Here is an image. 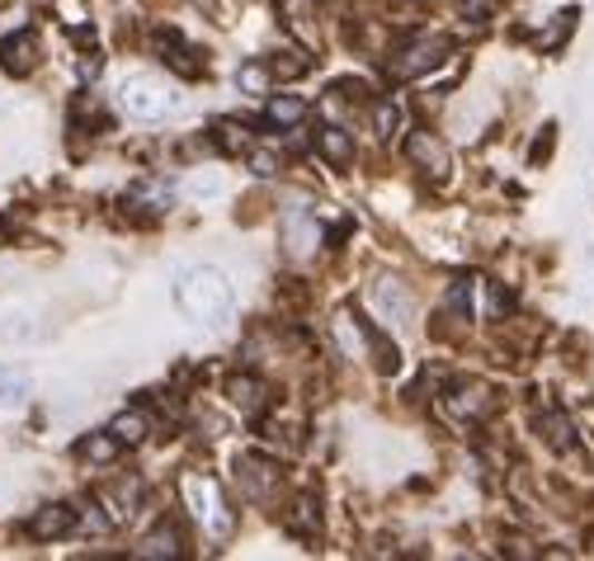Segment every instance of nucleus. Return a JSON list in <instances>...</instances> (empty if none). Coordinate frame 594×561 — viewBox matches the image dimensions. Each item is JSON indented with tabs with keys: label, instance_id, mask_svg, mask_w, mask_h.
I'll return each instance as SVG.
<instances>
[{
	"label": "nucleus",
	"instance_id": "obj_34",
	"mask_svg": "<svg viewBox=\"0 0 594 561\" xmlns=\"http://www.w3.org/2000/svg\"><path fill=\"white\" fill-rule=\"evenodd\" d=\"M378 128H383V137H387V132H396V109H392V105H383V109H378Z\"/></svg>",
	"mask_w": 594,
	"mask_h": 561
},
{
	"label": "nucleus",
	"instance_id": "obj_26",
	"mask_svg": "<svg viewBox=\"0 0 594 561\" xmlns=\"http://www.w3.org/2000/svg\"><path fill=\"white\" fill-rule=\"evenodd\" d=\"M236 86H241L246 95L260 99V95H269V86H274V71H269V67H260V62H246L241 71H236Z\"/></svg>",
	"mask_w": 594,
	"mask_h": 561
},
{
	"label": "nucleus",
	"instance_id": "obj_33",
	"mask_svg": "<svg viewBox=\"0 0 594 561\" xmlns=\"http://www.w3.org/2000/svg\"><path fill=\"white\" fill-rule=\"evenodd\" d=\"M552 132H557V128H552V124H547V128L538 132V142H533V151H528V160H533V166H538V160H543V156L552 151Z\"/></svg>",
	"mask_w": 594,
	"mask_h": 561
},
{
	"label": "nucleus",
	"instance_id": "obj_27",
	"mask_svg": "<svg viewBox=\"0 0 594 561\" xmlns=\"http://www.w3.org/2000/svg\"><path fill=\"white\" fill-rule=\"evenodd\" d=\"M269 71H274V76H284V80H297V76H307V71H311V57H307V52H274Z\"/></svg>",
	"mask_w": 594,
	"mask_h": 561
},
{
	"label": "nucleus",
	"instance_id": "obj_7",
	"mask_svg": "<svg viewBox=\"0 0 594 561\" xmlns=\"http://www.w3.org/2000/svg\"><path fill=\"white\" fill-rule=\"evenodd\" d=\"M368 297H373V312H378L387 326H410V293H406V284H396V278H378Z\"/></svg>",
	"mask_w": 594,
	"mask_h": 561
},
{
	"label": "nucleus",
	"instance_id": "obj_23",
	"mask_svg": "<svg viewBox=\"0 0 594 561\" xmlns=\"http://www.w3.org/2000/svg\"><path fill=\"white\" fill-rule=\"evenodd\" d=\"M227 396L236 406H265V387H260V377H250V373L227 377Z\"/></svg>",
	"mask_w": 594,
	"mask_h": 561
},
{
	"label": "nucleus",
	"instance_id": "obj_14",
	"mask_svg": "<svg viewBox=\"0 0 594 561\" xmlns=\"http://www.w3.org/2000/svg\"><path fill=\"white\" fill-rule=\"evenodd\" d=\"M316 151H321L330 166H349L354 160V137L345 128H321L316 132Z\"/></svg>",
	"mask_w": 594,
	"mask_h": 561
},
{
	"label": "nucleus",
	"instance_id": "obj_32",
	"mask_svg": "<svg viewBox=\"0 0 594 561\" xmlns=\"http://www.w3.org/2000/svg\"><path fill=\"white\" fill-rule=\"evenodd\" d=\"M505 312H509V293L486 284V316H505Z\"/></svg>",
	"mask_w": 594,
	"mask_h": 561
},
{
	"label": "nucleus",
	"instance_id": "obj_25",
	"mask_svg": "<svg viewBox=\"0 0 594 561\" xmlns=\"http://www.w3.org/2000/svg\"><path fill=\"white\" fill-rule=\"evenodd\" d=\"M472 288H477V278H472V274H458V278H453V284H448V297H444V307L453 312V316H472Z\"/></svg>",
	"mask_w": 594,
	"mask_h": 561
},
{
	"label": "nucleus",
	"instance_id": "obj_30",
	"mask_svg": "<svg viewBox=\"0 0 594 561\" xmlns=\"http://www.w3.org/2000/svg\"><path fill=\"white\" fill-rule=\"evenodd\" d=\"M185 194L189 198H212V194H222V179H217V175H198V179H189V185H185Z\"/></svg>",
	"mask_w": 594,
	"mask_h": 561
},
{
	"label": "nucleus",
	"instance_id": "obj_12",
	"mask_svg": "<svg viewBox=\"0 0 594 561\" xmlns=\"http://www.w3.org/2000/svg\"><path fill=\"white\" fill-rule=\"evenodd\" d=\"M118 449H123V439H118L113 430H95L76 444V457H81V463H113Z\"/></svg>",
	"mask_w": 594,
	"mask_h": 561
},
{
	"label": "nucleus",
	"instance_id": "obj_10",
	"mask_svg": "<svg viewBox=\"0 0 594 561\" xmlns=\"http://www.w3.org/2000/svg\"><path fill=\"white\" fill-rule=\"evenodd\" d=\"M444 411L448 415H482V411H491V392L482 387V383H463V387H453V392H444Z\"/></svg>",
	"mask_w": 594,
	"mask_h": 561
},
{
	"label": "nucleus",
	"instance_id": "obj_13",
	"mask_svg": "<svg viewBox=\"0 0 594 561\" xmlns=\"http://www.w3.org/2000/svg\"><path fill=\"white\" fill-rule=\"evenodd\" d=\"M151 48L161 52L175 71H198V62H189V43H185V33H175V29H156V33H151Z\"/></svg>",
	"mask_w": 594,
	"mask_h": 561
},
{
	"label": "nucleus",
	"instance_id": "obj_3",
	"mask_svg": "<svg viewBox=\"0 0 594 561\" xmlns=\"http://www.w3.org/2000/svg\"><path fill=\"white\" fill-rule=\"evenodd\" d=\"M185 495H189V505L198 510V519H204L208 538H217V543H222V538L236 533V514H231L227 495H222V481L198 476V481H189V486H185Z\"/></svg>",
	"mask_w": 594,
	"mask_h": 561
},
{
	"label": "nucleus",
	"instance_id": "obj_19",
	"mask_svg": "<svg viewBox=\"0 0 594 561\" xmlns=\"http://www.w3.org/2000/svg\"><path fill=\"white\" fill-rule=\"evenodd\" d=\"M538 430H543V439H547V444L557 449V453H571V449H576V430H571V420H566L562 411L543 415V420H538Z\"/></svg>",
	"mask_w": 594,
	"mask_h": 561
},
{
	"label": "nucleus",
	"instance_id": "obj_15",
	"mask_svg": "<svg viewBox=\"0 0 594 561\" xmlns=\"http://www.w3.org/2000/svg\"><path fill=\"white\" fill-rule=\"evenodd\" d=\"M212 142L222 147V151H231V156H250L255 132H250L246 124H236V118H222V124L212 128Z\"/></svg>",
	"mask_w": 594,
	"mask_h": 561
},
{
	"label": "nucleus",
	"instance_id": "obj_8",
	"mask_svg": "<svg viewBox=\"0 0 594 561\" xmlns=\"http://www.w3.org/2000/svg\"><path fill=\"white\" fill-rule=\"evenodd\" d=\"M0 67H6L10 76H29L38 67V38H33V29H19L10 38H0Z\"/></svg>",
	"mask_w": 594,
	"mask_h": 561
},
{
	"label": "nucleus",
	"instance_id": "obj_20",
	"mask_svg": "<svg viewBox=\"0 0 594 561\" xmlns=\"http://www.w3.org/2000/svg\"><path fill=\"white\" fill-rule=\"evenodd\" d=\"M118 439H123V444H142V439L151 434V415L147 411H123V415H113V425H109Z\"/></svg>",
	"mask_w": 594,
	"mask_h": 561
},
{
	"label": "nucleus",
	"instance_id": "obj_11",
	"mask_svg": "<svg viewBox=\"0 0 594 561\" xmlns=\"http://www.w3.org/2000/svg\"><path fill=\"white\" fill-rule=\"evenodd\" d=\"M307 118V99L303 95H269L265 99V124L269 128H297Z\"/></svg>",
	"mask_w": 594,
	"mask_h": 561
},
{
	"label": "nucleus",
	"instance_id": "obj_24",
	"mask_svg": "<svg viewBox=\"0 0 594 561\" xmlns=\"http://www.w3.org/2000/svg\"><path fill=\"white\" fill-rule=\"evenodd\" d=\"M576 19H581V10L576 6H566L562 14H552V29L538 38V48L543 52H552V48H562L566 43V38H571V29H576Z\"/></svg>",
	"mask_w": 594,
	"mask_h": 561
},
{
	"label": "nucleus",
	"instance_id": "obj_16",
	"mask_svg": "<svg viewBox=\"0 0 594 561\" xmlns=\"http://www.w3.org/2000/svg\"><path fill=\"white\" fill-rule=\"evenodd\" d=\"M142 557H151V561H170V557H185V538H180V529L175 524H166V529H156L147 543H142Z\"/></svg>",
	"mask_w": 594,
	"mask_h": 561
},
{
	"label": "nucleus",
	"instance_id": "obj_29",
	"mask_svg": "<svg viewBox=\"0 0 594 561\" xmlns=\"http://www.w3.org/2000/svg\"><path fill=\"white\" fill-rule=\"evenodd\" d=\"M250 170L260 175V179H274V175H279V156H274V151H255V147H250Z\"/></svg>",
	"mask_w": 594,
	"mask_h": 561
},
{
	"label": "nucleus",
	"instance_id": "obj_6",
	"mask_svg": "<svg viewBox=\"0 0 594 561\" xmlns=\"http://www.w3.org/2000/svg\"><path fill=\"white\" fill-rule=\"evenodd\" d=\"M406 156H410L425 175H448V170H453V151H448L444 137H434V132H410V137H406Z\"/></svg>",
	"mask_w": 594,
	"mask_h": 561
},
{
	"label": "nucleus",
	"instance_id": "obj_2",
	"mask_svg": "<svg viewBox=\"0 0 594 561\" xmlns=\"http://www.w3.org/2000/svg\"><path fill=\"white\" fill-rule=\"evenodd\" d=\"M123 109L132 118H142V124H161V118L180 109V95H175V86H166L161 76H132L123 86Z\"/></svg>",
	"mask_w": 594,
	"mask_h": 561
},
{
	"label": "nucleus",
	"instance_id": "obj_4",
	"mask_svg": "<svg viewBox=\"0 0 594 561\" xmlns=\"http://www.w3.org/2000/svg\"><path fill=\"white\" fill-rule=\"evenodd\" d=\"M448 52L453 43L448 38H415V43H402L392 57H387V71L396 80H415V76H429L434 67H444L448 62Z\"/></svg>",
	"mask_w": 594,
	"mask_h": 561
},
{
	"label": "nucleus",
	"instance_id": "obj_18",
	"mask_svg": "<svg viewBox=\"0 0 594 561\" xmlns=\"http://www.w3.org/2000/svg\"><path fill=\"white\" fill-rule=\"evenodd\" d=\"M128 208H137V213H166L170 208V189L166 185H156V179H151V185H147V179H142V185H137L132 194H128Z\"/></svg>",
	"mask_w": 594,
	"mask_h": 561
},
{
	"label": "nucleus",
	"instance_id": "obj_5",
	"mask_svg": "<svg viewBox=\"0 0 594 561\" xmlns=\"http://www.w3.org/2000/svg\"><path fill=\"white\" fill-rule=\"evenodd\" d=\"M76 529H81V510L62 505V500H52V505L33 510V519H29V538H38V543H57V538H67Z\"/></svg>",
	"mask_w": 594,
	"mask_h": 561
},
{
	"label": "nucleus",
	"instance_id": "obj_1",
	"mask_svg": "<svg viewBox=\"0 0 594 561\" xmlns=\"http://www.w3.org/2000/svg\"><path fill=\"white\" fill-rule=\"evenodd\" d=\"M175 303L189 321L198 326H222L236 312V297H231V278L212 265H194L180 274V288H175Z\"/></svg>",
	"mask_w": 594,
	"mask_h": 561
},
{
	"label": "nucleus",
	"instance_id": "obj_28",
	"mask_svg": "<svg viewBox=\"0 0 594 561\" xmlns=\"http://www.w3.org/2000/svg\"><path fill=\"white\" fill-rule=\"evenodd\" d=\"M279 6V14H284V24H311L316 19V0H274Z\"/></svg>",
	"mask_w": 594,
	"mask_h": 561
},
{
	"label": "nucleus",
	"instance_id": "obj_9",
	"mask_svg": "<svg viewBox=\"0 0 594 561\" xmlns=\"http://www.w3.org/2000/svg\"><path fill=\"white\" fill-rule=\"evenodd\" d=\"M241 486H246V495L250 500H265V495H274V486H279V468L269 463V457H241Z\"/></svg>",
	"mask_w": 594,
	"mask_h": 561
},
{
	"label": "nucleus",
	"instance_id": "obj_21",
	"mask_svg": "<svg viewBox=\"0 0 594 561\" xmlns=\"http://www.w3.org/2000/svg\"><path fill=\"white\" fill-rule=\"evenodd\" d=\"M364 339H368L373 358H378V373H396V368H402V354H396V345H392V339L378 326H368V321H364Z\"/></svg>",
	"mask_w": 594,
	"mask_h": 561
},
{
	"label": "nucleus",
	"instance_id": "obj_31",
	"mask_svg": "<svg viewBox=\"0 0 594 561\" xmlns=\"http://www.w3.org/2000/svg\"><path fill=\"white\" fill-rule=\"evenodd\" d=\"M495 6H501V0H458L463 19H486V14H495Z\"/></svg>",
	"mask_w": 594,
	"mask_h": 561
},
{
	"label": "nucleus",
	"instance_id": "obj_22",
	"mask_svg": "<svg viewBox=\"0 0 594 561\" xmlns=\"http://www.w3.org/2000/svg\"><path fill=\"white\" fill-rule=\"evenodd\" d=\"M293 533H303V538L321 533V510H316V495H297L293 500Z\"/></svg>",
	"mask_w": 594,
	"mask_h": 561
},
{
	"label": "nucleus",
	"instance_id": "obj_17",
	"mask_svg": "<svg viewBox=\"0 0 594 561\" xmlns=\"http://www.w3.org/2000/svg\"><path fill=\"white\" fill-rule=\"evenodd\" d=\"M29 392H33V377L24 368L0 364V406H19V401H29Z\"/></svg>",
	"mask_w": 594,
	"mask_h": 561
}]
</instances>
